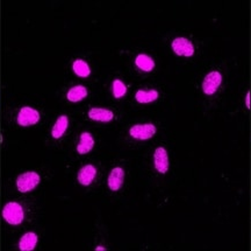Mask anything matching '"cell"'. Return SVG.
I'll list each match as a JSON object with an SVG mask.
<instances>
[{
    "instance_id": "6da1fadb",
    "label": "cell",
    "mask_w": 251,
    "mask_h": 251,
    "mask_svg": "<svg viewBox=\"0 0 251 251\" xmlns=\"http://www.w3.org/2000/svg\"><path fill=\"white\" fill-rule=\"evenodd\" d=\"M2 218L8 224L18 225L24 221L25 212L23 206L18 202H8L2 208Z\"/></svg>"
},
{
    "instance_id": "7a4b0ae2",
    "label": "cell",
    "mask_w": 251,
    "mask_h": 251,
    "mask_svg": "<svg viewBox=\"0 0 251 251\" xmlns=\"http://www.w3.org/2000/svg\"><path fill=\"white\" fill-rule=\"evenodd\" d=\"M40 175L36 172H26V173L20 174L17 179V188L20 193H28L39 186Z\"/></svg>"
},
{
    "instance_id": "3957f363",
    "label": "cell",
    "mask_w": 251,
    "mask_h": 251,
    "mask_svg": "<svg viewBox=\"0 0 251 251\" xmlns=\"http://www.w3.org/2000/svg\"><path fill=\"white\" fill-rule=\"evenodd\" d=\"M39 121H40L39 111L35 109L30 108V106H24V108H21L17 118L18 124L24 127L35 125L39 123Z\"/></svg>"
},
{
    "instance_id": "277c9868",
    "label": "cell",
    "mask_w": 251,
    "mask_h": 251,
    "mask_svg": "<svg viewBox=\"0 0 251 251\" xmlns=\"http://www.w3.org/2000/svg\"><path fill=\"white\" fill-rule=\"evenodd\" d=\"M129 134L134 139H150L156 134V126L153 124H136L130 127Z\"/></svg>"
},
{
    "instance_id": "5b68a950",
    "label": "cell",
    "mask_w": 251,
    "mask_h": 251,
    "mask_svg": "<svg viewBox=\"0 0 251 251\" xmlns=\"http://www.w3.org/2000/svg\"><path fill=\"white\" fill-rule=\"evenodd\" d=\"M222 82V75L219 71H211L209 74L206 75L205 80L202 82V92L206 95L211 96L213 94H215L216 90L219 89V87L221 86Z\"/></svg>"
},
{
    "instance_id": "8992f818",
    "label": "cell",
    "mask_w": 251,
    "mask_h": 251,
    "mask_svg": "<svg viewBox=\"0 0 251 251\" xmlns=\"http://www.w3.org/2000/svg\"><path fill=\"white\" fill-rule=\"evenodd\" d=\"M172 49L177 55L191 58L194 54V46L186 37H177L172 41Z\"/></svg>"
},
{
    "instance_id": "52a82bcc",
    "label": "cell",
    "mask_w": 251,
    "mask_h": 251,
    "mask_svg": "<svg viewBox=\"0 0 251 251\" xmlns=\"http://www.w3.org/2000/svg\"><path fill=\"white\" fill-rule=\"evenodd\" d=\"M153 164L158 173L165 174L169 171V156L164 147H157L153 153Z\"/></svg>"
},
{
    "instance_id": "ba28073f",
    "label": "cell",
    "mask_w": 251,
    "mask_h": 251,
    "mask_svg": "<svg viewBox=\"0 0 251 251\" xmlns=\"http://www.w3.org/2000/svg\"><path fill=\"white\" fill-rule=\"evenodd\" d=\"M125 180V171L121 167H115L112 169L111 174L108 177V187L113 192H118L122 187Z\"/></svg>"
},
{
    "instance_id": "9c48e42d",
    "label": "cell",
    "mask_w": 251,
    "mask_h": 251,
    "mask_svg": "<svg viewBox=\"0 0 251 251\" xmlns=\"http://www.w3.org/2000/svg\"><path fill=\"white\" fill-rule=\"evenodd\" d=\"M97 175V168L93 165H85L84 167H81L78 172L77 179L78 183L83 186H90L93 183L94 178Z\"/></svg>"
},
{
    "instance_id": "30bf717a",
    "label": "cell",
    "mask_w": 251,
    "mask_h": 251,
    "mask_svg": "<svg viewBox=\"0 0 251 251\" xmlns=\"http://www.w3.org/2000/svg\"><path fill=\"white\" fill-rule=\"evenodd\" d=\"M89 117L92 119V121L108 123V122H111L112 119L114 118V114H113V111H111V110L107 109L92 108L89 111Z\"/></svg>"
},
{
    "instance_id": "8fae6325",
    "label": "cell",
    "mask_w": 251,
    "mask_h": 251,
    "mask_svg": "<svg viewBox=\"0 0 251 251\" xmlns=\"http://www.w3.org/2000/svg\"><path fill=\"white\" fill-rule=\"evenodd\" d=\"M94 146V139L90 132H83L80 134L79 143L77 145V152L84 156L91 152Z\"/></svg>"
},
{
    "instance_id": "7c38bea8",
    "label": "cell",
    "mask_w": 251,
    "mask_h": 251,
    "mask_svg": "<svg viewBox=\"0 0 251 251\" xmlns=\"http://www.w3.org/2000/svg\"><path fill=\"white\" fill-rule=\"evenodd\" d=\"M69 126V118L65 115L59 116L57 121L55 122L54 126L51 128V136L55 139H59L63 134L65 133V131L68 130Z\"/></svg>"
},
{
    "instance_id": "4fadbf2b",
    "label": "cell",
    "mask_w": 251,
    "mask_h": 251,
    "mask_svg": "<svg viewBox=\"0 0 251 251\" xmlns=\"http://www.w3.org/2000/svg\"><path fill=\"white\" fill-rule=\"evenodd\" d=\"M37 244V235L35 233H26L20 238L19 249L21 251H31Z\"/></svg>"
},
{
    "instance_id": "5bb4252c",
    "label": "cell",
    "mask_w": 251,
    "mask_h": 251,
    "mask_svg": "<svg viewBox=\"0 0 251 251\" xmlns=\"http://www.w3.org/2000/svg\"><path fill=\"white\" fill-rule=\"evenodd\" d=\"M135 64H136L137 68L141 69L142 71H146V73H149L155 68V61L147 54L137 55L136 59H135Z\"/></svg>"
},
{
    "instance_id": "9a60e30c",
    "label": "cell",
    "mask_w": 251,
    "mask_h": 251,
    "mask_svg": "<svg viewBox=\"0 0 251 251\" xmlns=\"http://www.w3.org/2000/svg\"><path fill=\"white\" fill-rule=\"evenodd\" d=\"M158 96L159 94L155 89L139 90V92L135 94V99L141 103V104H147V103H151L153 100H156L158 98Z\"/></svg>"
},
{
    "instance_id": "2e32d148",
    "label": "cell",
    "mask_w": 251,
    "mask_h": 251,
    "mask_svg": "<svg viewBox=\"0 0 251 251\" xmlns=\"http://www.w3.org/2000/svg\"><path fill=\"white\" fill-rule=\"evenodd\" d=\"M87 96V89L84 86H76L72 87L67 94L68 100H70L72 103L80 102Z\"/></svg>"
},
{
    "instance_id": "e0dca14e",
    "label": "cell",
    "mask_w": 251,
    "mask_h": 251,
    "mask_svg": "<svg viewBox=\"0 0 251 251\" xmlns=\"http://www.w3.org/2000/svg\"><path fill=\"white\" fill-rule=\"evenodd\" d=\"M72 70H74V73L79 77H89L91 74L90 65L87 64L84 60L80 59L74 61V63H72Z\"/></svg>"
},
{
    "instance_id": "ac0fdd59",
    "label": "cell",
    "mask_w": 251,
    "mask_h": 251,
    "mask_svg": "<svg viewBox=\"0 0 251 251\" xmlns=\"http://www.w3.org/2000/svg\"><path fill=\"white\" fill-rule=\"evenodd\" d=\"M112 90L113 96L119 99L126 95V93H127V87H126V84L122 82L121 80H114L113 81Z\"/></svg>"
},
{
    "instance_id": "d6986e66",
    "label": "cell",
    "mask_w": 251,
    "mask_h": 251,
    "mask_svg": "<svg viewBox=\"0 0 251 251\" xmlns=\"http://www.w3.org/2000/svg\"><path fill=\"white\" fill-rule=\"evenodd\" d=\"M247 106L248 108H250V93H248V96H247Z\"/></svg>"
},
{
    "instance_id": "ffe728a7",
    "label": "cell",
    "mask_w": 251,
    "mask_h": 251,
    "mask_svg": "<svg viewBox=\"0 0 251 251\" xmlns=\"http://www.w3.org/2000/svg\"><path fill=\"white\" fill-rule=\"evenodd\" d=\"M96 250H97V251H99V250H105V248H102V247H98V248H96Z\"/></svg>"
}]
</instances>
